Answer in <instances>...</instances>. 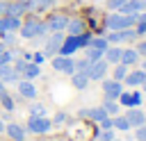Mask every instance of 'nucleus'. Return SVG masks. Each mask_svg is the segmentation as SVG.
Segmentation results:
<instances>
[{
    "instance_id": "a878e982",
    "label": "nucleus",
    "mask_w": 146,
    "mask_h": 141,
    "mask_svg": "<svg viewBox=\"0 0 146 141\" xmlns=\"http://www.w3.org/2000/svg\"><path fill=\"white\" fill-rule=\"evenodd\" d=\"M5 20H7V30H9V32H18L21 25H23L18 16H9V14H5Z\"/></svg>"
},
{
    "instance_id": "58836bf2",
    "label": "nucleus",
    "mask_w": 146,
    "mask_h": 141,
    "mask_svg": "<svg viewBox=\"0 0 146 141\" xmlns=\"http://www.w3.org/2000/svg\"><path fill=\"white\" fill-rule=\"evenodd\" d=\"M135 32H137V36H139V34H146V23H144V20H137V30H135Z\"/></svg>"
},
{
    "instance_id": "e433bc0d",
    "label": "nucleus",
    "mask_w": 146,
    "mask_h": 141,
    "mask_svg": "<svg viewBox=\"0 0 146 141\" xmlns=\"http://www.w3.org/2000/svg\"><path fill=\"white\" fill-rule=\"evenodd\" d=\"M43 59H46L43 52H34V55H32V61H34V64H43Z\"/></svg>"
},
{
    "instance_id": "a211bd4d",
    "label": "nucleus",
    "mask_w": 146,
    "mask_h": 141,
    "mask_svg": "<svg viewBox=\"0 0 146 141\" xmlns=\"http://www.w3.org/2000/svg\"><path fill=\"white\" fill-rule=\"evenodd\" d=\"M39 75H41V68H39V64H34V61H27L25 68L21 70V77H23V80H34V77H39Z\"/></svg>"
},
{
    "instance_id": "de8ad7c7",
    "label": "nucleus",
    "mask_w": 146,
    "mask_h": 141,
    "mask_svg": "<svg viewBox=\"0 0 146 141\" xmlns=\"http://www.w3.org/2000/svg\"><path fill=\"white\" fill-rule=\"evenodd\" d=\"M141 9H144V11H146V0H141Z\"/></svg>"
},
{
    "instance_id": "09e8293b",
    "label": "nucleus",
    "mask_w": 146,
    "mask_h": 141,
    "mask_svg": "<svg viewBox=\"0 0 146 141\" xmlns=\"http://www.w3.org/2000/svg\"><path fill=\"white\" fill-rule=\"evenodd\" d=\"M0 91H5V82L2 80H0Z\"/></svg>"
},
{
    "instance_id": "7c9ffc66",
    "label": "nucleus",
    "mask_w": 146,
    "mask_h": 141,
    "mask_svg": "<svg viewBox=\"0 0 146 141\" xmlns=\"http://www.w3.org/2000/svg\"><path fill=\"white\" fill-rule=\"evenodd\" d=\"M30 116H46V107L43 105H39V102H34V105H30Z\"/></svg>"
},
{
    "instance_id": "2eb2a0df",
    "label": "nucleus",
    "mask_w": 146,
    "mask_h": 141,
    "mask_svg": "<svg viewBox=\"0 0 146 141\" xmlns=\"http://www.w3.org/2000/svg\"><path fill=\"white\" fill-rule=\"evenodd\" d=\"M5 132L11 141H25V127H21L18 123H9L5 125Z\"/></svg>"
},
{
    "instance_id": "dca6fc26",
    "label": "nucleus",
    "mask_w": 146,
    "mask_h": 141,
    "mask_svg": "<svg viewBox=\"0 0 146 141\" xmlns=\"http://www.w3.org/2000/svg\"><path fill=\"white\" fill-rule=\"evenodd\" d=\"M119 11L125 14V16H137V14L141 11V0H125V2L119 7Z\"/></svg>"
},
{
    "instance_id": "412c9836",
    "label": "nucleus",
    "mask_w": 146,
    "mask_h": 141,
    "mask_svg": "<svg viewBox=\"0 0 146 141\" xmlns=\"http://www.w3.org/2000/svg\"><path fill=\"white\" fill-rule=\"evenodd\" d=\"M25 2H27V11H43L55 5V0H25Z\"/></svg>"
},
{
    "instance_id": "473e14b6",
    "label": "nucleus",
    "mask_w": 146,
    "mask_h": 141,
    "mask_svg": "<svg viewBox=\"0 0 146 141\" xmlns=\"http://www.w3.org/2000/svg\"><path fill=\"white\" fill-rule=\"evenodd\" d=\"M89 59L84 57V59H80V61H75V73H87V68H89Z\"/></svg>"
},
{
    "instance_id": "37998d69",
    "label": "nucleus",
    "mask_w": 146,
    "mask_h": 141,
    "mask_svg": "<svg viewBox=\"0 0 146 141\" xmlns=\"http://www.w3.org/2000/svg\"><path fill=\"white\" fill-rule=\"evenodd\" d=\"M135 50H137L139 55H144V57H146V41H141V43H139V45H137Z\"/></svg>"
},
{
    "instance_id": "a19ab883",
    "label": "nucleus",
    "mask_w": 146,
    "mask_h": 141,
    "mask_svg": "<svg viewBox=\"0 0 146 141\" xmlns=\"http://www.w3.org/2000/svg\"><path fill=\"white\" fill-rule=\"evenodd\" d=\"M9 30H7V20H5V16H0V36L2 34H7Z\"/></svg>"
},
{
    "instance_id": "c9c22d12",
    "label": "nucleus",
    "mask_w": 146,
    "mask_h": 141,
    "mask_svg": "<svg viewBox=\"0 0 146 141\" xmlns=\"http://www.w3.org/2000/svg\"><path fill=\"white\" fill-rule=\"evenodd\" d=\"M135 139H137V141H146V123L137 127V132H135Z\"/></svg>"
},
{
    "instance_id": "3c124183",
    "label": "nucleus",
    "mask_w": 146,
    "mask_h": 141,
    "mask_svg": "<svg viewBox=\"0 0 146 141\" xmlns=\"http://www.w3.org/2000/svg\"><path fill=\"white\" fill-rule=\"evenodd\" d=\"M57 141H64V139H57Z\"/></svg>"
},
{
    "instance_id": "f704fd0d",
    "label": "nucleus",
    "mask_w": 146,
    "mask_h": 141,
    "mask_svg": "<svg viewBox=\"0 0 146 141\" xmlns=\"http://www.w3.org/2000/svg\"><path fill=\"white\" fill-rule=\"evenodd\" d=\"M66 121H68V114L57 111V114H55V118H52V125H62V123H66Z\"/></svg>"
},
{
    "instance_id": "a18cd8bd",
    "label": "nucleus",
    "mask_w": 146,
    "mask_h": 141,
    "mask_svg": "<svg viewBox=\"0 0 146 141\" xmlns=\"http://www.w3.org/2000/svg\"><path fill=\"white\" fill-rule=\"evenodd\" d=\"M9 64H5V66H0V77H2V73H5V68H7Z\"/></svg>"
},
{
    "instance_id": "79ce46f5",
    "label": "nucleus",
    "mask_w": 146,
    "mask_h": 141,
    "mask_svg": "<svg viewBox=\"0 0 146 141\" xmlns=\"http://www.w3.org/2000/svg\"><path fill=\"white\" fill-rule=\"evenodd\" d=\"M7 7H9V0H0V16L7 14Z\"/></svg>"
},
{
    "instance_id": "0eeeda50",
    "label": "nucleus",
    "mask_w": 146,
    "mask_h": 141,
    "mask_svg": "<svg viewBox=\"0 0 146 141\" xmlns=\"http://www.w3.org/2000/svg\"><path fill=\"white\" fill-rule=\"evenodd\" d=\"M75 50H80V34H78V36L68 34V36H64V41H62V48H59V52H57V55L71 57Z\"/></svg>"
},
{
    "instance_id": "b1692460",
    "label": "nucleus",
    "mask_w": 146,
    "mask_h": 141,
    "mask_svg": "<svg viewBox=\"0 0 146 141\" xmlns=\"http://www.w3.org/2000/svg\"><path fill=\"white\" fill-rule=\"evenodd\" d=\"M112 127L114 130H121V132H128L130 130V123H128L125 116H119L116 114V116H112Z\"/></svg>"
},
{
    "instance_id": "423d86ee",
    "label": "nucleus",
    "mask_w": 146,
    "mask_h": 141,
    "mask_svg": "<svg viewBox=\"0 0 146 141\" xmlns=\"http://www.w3.org/2000/svg\"><path fill=\"white\" fill-rule=\"evenodd\" d=\"M50 64H52V68H55L57 73H66V75H73V73H75V59H71V57L55 55Z\"/></svg>"
},
{
    "instance_id": "393cba45",
    "label": "nucleus",
    "mask_w": 146,
    "mask_h": 141,
    "mask_svg": "<svg viewBox=\"0 0 146 141\" xmlns=\"http://www.w3.org/2000/svg\"><path fill=\"white\" fill-rule=\"evenodd\" d=\"M0 105H2L7 111H14V107H16V102H14V98L7 93V89H5V91H0Z\"/></svg>"
},
{
    "instance_id": "20e7f679",
    "label": "nucleus",
    "mask_w": 146,
    "mask_h": 141,
    "mask_svg": "<svg viewBox=\"0 0 146 141\" xmlns=\"http://www.w3.org/2000/svg\"><path fill=\"white\" fill-rule=\"evenodd\" d=\"M43 23H46V30H48V32H64L66 25H68V16L57 11V14H50Z\"/></svg>"
},
{
    "instance_id": "49530a36",
    "label": "nucleus",
    "mask_w": 146,
    "mask_h": 141,
    "mask_svg": "<svg viewBox=\"0 0 146 141\" xmlns=\"http://www.w3.org/2000/svg\"><path fill=\"white\" fill-rule=\"evenodd\" d=\"M0 132H5V123H2V118H0Z\"/></svg>"
},
{
    "instance_id": "cd10ccee",
    "label": "nucleus",
    "mask_w": 146,
    "mask_h": 141,
    "mask_svg": "<svg viewBox=\"0 0 146 141\" xmlns=\"http://www.w3.org/2000/svg\"><path fill=\"white\" fill-rule=\"evenodd\" d=\"M89 45H91V48H98V50H103V52H105V50L110 48V43H107V39H105V36H96V39L91 36Z\"/></svg>"
},
{
    "instance_id": "f03ea898",
    "label": "nucleus",
    "mask_w": 146,
    "mask_h": 141,
    "mask_svg": "<svg viewBox=\"0 0 146 141\" xmlns=\"http://www.w3.org/2000/svg\"><path fill=\"white\" fill-rule=\"evenodd\" d=\"M135 23H137V16H125V14H110V16L105 18V27H107L110 32L132 27Z\"/></svg>"
},
{
    "instance_id": "39448f33",
    "label": "nucleus",
    "mask_w": 146,
    "mask_h": 141,
    "mask_svg": "<svg viewBox=\"0 0 146 141\" xmlns=\"http://www.w3.org/2000/svg\"><path fill=\"white\" fill-rule=\"evenodd\" d=\"M62 41H64V32H50V36L46 39V45H43V55L55 57L62 48Z\"/></svg>"
},
{
    "instance_id": "9b49d317",
    "label": "nucleus",
    "mask_w": 146,
    "mask_h": 141,
    "mask_svg": "<svg viewBox=\"0 0 146 141\" xmlns=\"http://www.w3.org/2000/svg\"><path fill=\"white\" fill-rule=\"evenodd\" d=\"M125 118H128L130 127H139V125H144V123H146V114H144L139 107H128Z\"/></svg>"
},
{
    "instance_id": "6e6552de",
    "label": "nucleus",
    "mask_w": 146,
    "mask_h": 141,
    "mask_svg": "<svg viewBox=\"0 0 146 141\" xmlns=\"http://www.w3.org/2000/svg\"><path fill=\"white\" fill-rule=\"evenodd\" d=\"M107 61L105 59H98V61H91L89 64V68H87V77L89 80H103L105 77V73H107Z\"/></svg>"
},
{
    "instance_id": "8fccbe9b",
    "label": "nucleus",
    "mask_w": 146,
    "mask_h": 141,
    "mask_svg": "<svg viewBox=\"0 0 146 141\" xmlns=\"http://www.w3.org/2000/svg\"><path fill=\"white\" fill-rule=\"evenodd\" d=\"M141 86H144V91H146V82H144V84H141Z\"/></svg>"
},
{
    "instance_id": "6ab92c4d",
    "label": "nucleus",
    "mask_w": 146,
    "mask_h": 141,
    "mask_svg": "<svg viewBox=\"0 0 146 141\" xmlns=\"http://www.w3.org/2000/svg\"><path fill=\"white\" fill-rule=\"evenodd\" d=\"M137 61H139V52H137L135 48H125V50L121 52V61H119V64L132 66V64H137Z\"/></svg>"
},
{
    "instance_id": "c85d7f7f",
    "label": "nucleus",
    "mask_w": 146,
    "mask_h": 141,
    "mask_svg": "<svg viewBox=\"0 0 146 141\" xmlns=\"http://www.w3.org/2000/svg\"><path fill=\"white\" fill-rule=\"evenodd\" d=\"M103 50H98V48H91V45H87V59L89 61H98V59H103Z\"/></svg>"
},
{
    "instance_id": "4c0bfd02",
    "label": "nucleus",
    "mask_w": 146,
    "mask_h": 141,
    "mask_svg": "<svg viewBox=\"0 0 146 141\" xmlns=\"http://www.w3.org/2000/svg\"><path fill=\"white\" fill-rule=\"evenodd\" d=\"M100 130H112V118H110V116L100 121Z\"/></svg>"
},
{
    "instance_id": "72a5a7b5",
    "label": "nucleus",
    "mask_w": 146,
    "mask_h": 141,
    "mask_svg": "<svg viewBox=\"0 0 146 141\" xmlns=\"http://www.w3.org/2000/svg\"><path fill=\"white\" fill-rule=\"evenodd\" d=\"M98 139L100 141H114V127L112 130H100L98 132Z\"/></svg>"
},
{
    "instance_id": "bb28decb",
    "label": "nucleus",
    "mask_w": 146,
    "mask_h": 141,
    "mask_svg": "<svg viewBox=\"0 0 146 141\" xmlns=\"http://www.w3.org/2000/svg\"><path fill=\"white\" fill-rule=\"evenodd\" d=\"M100 107L107 111V116H116V114H119V102H116V100H110V98H105V102H103Z\"/></svg>"
},
{
    "instance_id": "ddd939ff",
    "label": "nucleus",
    "mask_w": 146,
    "mask_h": 141,
    "mask_svg": "<svg viewBox=\"0 0 146 141\" xmlns=\"http://www.w3.org/2000/svg\"><path fill=\"white\" fill-rule=\"evenodd\" d=\"M116 100H119V105H123V107H139V105H141V93H139V91H135V93L121 91V96H119Z\"/></svg>"
},
{
    "instance_id": "f3484780",
    "label": "nucleus",
    "mask_w": 146,
    "mask_h": 141,
    "mask_svg": "<svg viewBox=\"0 0 146 141\" xmlns=\"http://www.w3.org/2000/svg\"><path fill=\"white\" fill-rule=\"evenodd\" d=\"M27 11V2L25 0H9V7H7V14L9 16H23Z\"/></svg>"
},
{
    "instance_id": "7ed1b4c3",
    "label": "nucleus",
    "mask_w": 146,
    "mask_h": 141,
    "mask_svg": "<svg viewBox=\"0 0 146 141\" xmlns=\"http://www.w3.org/2000/svg\"><path fill=\"white\" fill-rule=\"evenodd\" d=\"M50 127H52V121L46 116H30L27 118V132H32V134H46Z\"/></svg>"
},
{
    "instance_id": "c756f323",
    "label": "nucleus",
    "mask_w": 146,
    "mask_h": 141,
    "mask_svg": "<svg viewBox=\"0 0 146 141\" xmlns=\"http://www.w3.org/2000/svg\"><path fill=\"white\" fill-rule=\"evenodd\" d=\"M125 75H128V66H125V64H116V68H114V80L121 82Z\"/></svg>"
},
{
    "instance_id": "f8f14e48",
    "label": "nucleus",
    "mask_w": 146,
    "mask_h": 141,
    "mask_svg": "<svg viewBox=\"0 0 146 141\" xmlns=\"http://www.w3.org/2000/svg\"><path fill=\"white\" fill-rule=\"evenodd\" d=\"M16 84H18V93H21L25 100H34V98H36V86L32 84V80H23V77H21Z\"/></svg>"
},
{
    "instance_id": "4be33fe9",
    "label": "nucleus",
    "mask_w": 146,
    "mask_h": 141,
    "mask_svg": "<svg viewBox=\"0 0 146 141\" xmlns=\"http://www.w3.org/2000/svg\"><path fill=\"white\" fill-rule=\"evenodd\" d=\"M89 82H91V80L87 77V73H73V75H71V84H73L75 89H80V91H82V89H87V84H89Z\"/></svg>"
},
{
    "instance_id": "c03bdc74",
    "label": "nucleus",
    "mask_w": 146,
    "mask_h": 141,
    "mask_svg": "<svg viewBox=\"0 0 146 141\" xmlns=\"http://www.w3.org/2000/svg\"><path fill=\"white\" fill-rule=\"evenodd\" d=\"M137 20H144V23H146V11H144V14H137Z\"/></svg>"
},
{
    "instance_id": "5701e85b",
    "label": "nucleus",
    "mask_w": 146,
    "mask_h": 141,
    "mask_svg": "<svg viewBox=\"0 0 146 141\" xmlns=\"http://www.w3.org/2000/svg\"><path fill=\"white\" fill-rule=\"evenodd\" d=\"M121 48H107L105 50V55H103V59L107 61V64H119L121 61Z\"/></svg>"
},
{
    "instance_id": "4468645a",
    "label": "nucleus",
    "mask_w": 146,
    "mask_h": 141,
    "mask_svg": "<svg viewBox=\"0 0 146 141\" xmlns=\"http://www.w3.org/2000/svg\"><path fill=\"white\" fill-rule=\"evenodd\" d=\"M123 80H125V84H128V86H141V84L146 82V70H144V68L132 70V73H128Z\"/></svg>"
},
{
    "instance_id": "aec40b11",
    "label": "nucleus",
    "mask_w": 146,
    "mask_h": 141,
    "mask_svg": "<svg viewBox=\"0 0 146 141\" xmlns=\"http://www.w3.org/2000/svg\"><path fill=\"white\" fill-rule=\"evenodd\" d=\"M66 32H68V34H73V36L82 34V32H84V20H82V18H68Z\"/></svg>"
},
{
    "instance_id": "1a4fd4ad",
    "label": "nucleus",
    "mask_w": 146,
    "mask_h": 141,
    "mask_svg": "<svg viewBox=\"0 0 146 141\" xmlns=\"http://www.w3.org/2000/svg\"><path fill=\"white\" fill-rule=\"evenodd\" d=\"M135 36H137V32H135V30H130V27H125V30L110 32L105 39H107V43H121V41H132Z\"/></svg>"
},
{
    "instance_id": "2f4dec72",
    "label": "nucleus",
    "mask_w": 146,
    "mask_h": 141,
    "mask_svg": "<svg viewBox=\"0 0 146 141\" xmlns=\"http://www.w3.org/2000/svg\"><path fill=\"white\" fill-rule=\"evenodd\" d=\"M14 61V52L7 48V50H2L0 52V66H5V64H11Z\"/></svg>"
},
{
    "instance_id": "f257e3e1",
    "label": "nucleus",
    "mask_w": 146,
    "mask_h": 141,
    "mask_svg": "<svg viewBox=\"0 0 146 141\" xmlns=\"http://www.w3.org/2000/svg\"><path fill=\"white\" fill-rule=\"evenodd\" d=\"M21 36L23 39H39V36H46V23L43 20H39V18H34V16H27V20L21 25Z\"/></svg>"
},
{
    "instance_id": "ea45409f",
    "label": "nucleus",
    "mask_w": 146,
    "mask_h": 141,
    "mask_svg": "<svg viewBox=\"0 0 146 141\" xmlns=\"http://www.w3.org/2000/svg\"><path fill=\"white\" fill-rule=\"evenodd\" d=\"M123 2H125V0H107V7H110V9H119Z\"/></svg>"
},
{
    "instance_id": "9d476101",
    "label": "nucleus",
    "mask_w": 146,
    "mask_h": 141,
    "mask_svg": "<svg viewBox=\"0 0 146 141\" xmlns=\"http://www.w3.org/2000/svg\"><path fill=\"white\" fill-rule=\"evenodd\" d=\"M121 91H123V86H121L119 80H105V82H103V93H105V98L116 100V98L121 96Z\"/></svg>"
}]
</instances>
